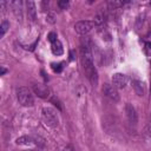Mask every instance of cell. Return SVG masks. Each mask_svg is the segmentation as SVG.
Listing matches in <instances>:
<instances>
[{
  "instance_id": "cell-3",
  "label": "cell",
  "mask_w": 151,
  "mask_h": 151,
  "mask_svg": "<svg viewBox=\"0 0 151 151\" xmlns=\"http://www.w3.org/2000/svg\"><path fill=\"white\" fill-rule=\"evenodd\" d=\"M41 116H42V119L45 122L46 125L51 126V127H57L58 124H59V118H58V114H57V111L52 107H42L41 110Z\"/></svg>"
},
{
  "instance_id": "cell-12",
  "label": "cell",
  "mask_w": 151,
  "mask_h": 151,
  "mask_svg": "<svg viewBox=\"0 0 151 151\" xmlns=\"http://www.w3.org/2000/svg\"><path fill=\"white\" fill-rule=\"evenodd\" d=\"M21 1H12L11 2V6H12V8H13V12H14V14H15V17L19 19V20H21V18H22V13H21Z\"/></svg>"
},
{
  "instance_id": "cell-14",
  "label": "cell",
  "mask_w": 151,
  "mask_h": 151,
  "mask_svg": "<svg viewBox=\"0 0 151 151\" xmlns=\"http://www.w3.org/2000/svg\"><path fill=\"white\" fill-rule=\"evenodd\" d=\"M126 2H127V1H122V0H110V1L107 2V5H109L110 9H116V8H118V7L124 6Z\"/></svg>"
},
{
  "instance_id": "cell-5",
  "label": "cell",
  "mask_w": 151,
  "mask_h": 151,
  "mask_svg": "<svg viewBox=\"0 0 151 151\" xmlns=\"http://www.w3.org/2000/svg\"><path fill=\"white\" fill-rule=\"evenodd\" d=\"M94 27V22L93 21H88V20H81V21H78L76 25H74V29L78 34L80 35H85L87 34L88 32L92 31V28Z\"/></svg>"
},
{
  "instance_id": "cell-11",
  "label": "cell",
  "mask_w": 151,
  "mask_h": 151,
  "mask_svg": "<svg viewBox=\"0 0 151 151\" xmlns=\"http://www.w3.org/2000/svg\"><path fill=\"white\" fill-rule=\"evenodd\" d=\"M132 87H133V90H134L136 94H138V96H144V93H145L144 84H143L140 80L133 79V80H132Z\"/></svg>"
},
{
  "instance_id": "cell-20",
  "label": "cell",
  "mask_w": 151,
  "mask_h": 151,
  "mask_svg": "<svg viewBox=\"0 0 151 151\" xmlns=\"http://www.w3.org/2000/svg\"><path fill=\"white\" fill-rule=\"evenodd\" d=\"M47 39H48V41H51V42L53 44L54 41L58 40V39H57V33H54V32H50L48 35H47Z\"/></svg>"
},
{
  "instance_id": "cell-22",
  "label": "cell",
  "mask_w": 151,
  "mask_h": 151,
  "mask_svg": "<svg viewBox=\"0 0 151 151\" xmlns=\"http://www.w3.org/2000/svg\"><path fill=\"white\" fill-rule=\"evenodd\" d=\"M46 20L48 21V22H51V24H54V15L53 14H51V13H48L47 14V17H46Z\"/></svg>"
},
{
  "instance_id": "cell-26",
  "label": "cell",
  "mask_w": 151,
  "mask_h": 151,
  "mask_svg": "<svg viewBox=\"0 0 151 151\" xmlns=\"http://www.w3.org/2000/svg\"><path fill=\"white\" fill-rule=\"evenodd\" d=\"M26 151H35V150H26Z\"/></svg>"
},
{
  "instance_id": "cell-17",
  "label": "cell",
  "mask_w": 151,
  "mask_h": 151,
  "mask_svg": "<svg viewBox=\"0 0 151 151\" xmlns=\"http://www.w3.org/2000/svg\"><path fill=\"white\" fill-rule=\"evenodd\" d=\"M51 66H52V70L54 72H57V73H59V72L63 71V64L61 63H58V64L53 63V64H51Z\"/></svg>"
},
{
  "instance_id": "cell-18",
  "label": "cell",
  "mask_w": 151,
  "mask_h": 151,
  "mask_svg": "<svg viewBox=\"0 0 151 151\" xmlns=\"http://www.w3.org/2000/svg\"><path fill=\"white\" fill-rule=\"evenodd\" d=\"M51 101H52V103H53V104H54L59 110H63V105H61L60 100H59L57 97H52V98H51Z\"/></svg>"
},
{
  "instance_id": "cell-27",
  "label": "cell",
  "mask_w": 151,
  "mask_h": 151,
  "mask_svg": "<svg viewBox=\"0 0 151 151\" xmlns=\"http://www.w3.org/2000/svg\"><path fill=\"white\" fill-rule=\"evenodd\" d=\"M150 6H151V1H150Z\"/></svg>"
},
{
  "instance_id": "cell-13",
  "label": "cell",
  "mask_w": 151,
  "mask_h": 151,
  "mask_svg": "<svg viewBox=\"0 0 151 151\" xmlns=\"http://www.w3.org/2000/svg\"><path fill=\"white\" fill-rule=\"evenodd\" d=\"M51 50H52V53H53L54 55H61V54L64 53L63 44H61L59 40H57V41H54V42L52 44V46H51Z\"/></svg>"
},
{
  "instance_id": "cell-8",
  "label": "cell",
  "mask_w": 151,
  "mask_h": 151,
  "mask_svg": "<svg viewBox=\"0 0 151 151\" xmlns=\"http://www.w3.org/2000/svg\"><path fill=\"white\" fill-rule=\"evenodd\" d=\"M125 112H126V117H127L130 124L136 125L137 124V120H138V117H137V112H136L134 106L132 104L127 103L126 106H125Z\"/></svg>"
},
{
  "instance_id": "cell-4",
  "label": "cell",
  "mask_w": 151,
  "mask_h": 151,
  "mask_svg": "<svg viewBox=\"0 0 151 151\" xmlns=\"http://www.w3.org/2000/svg\"><path fill=\"white\" fill-rule=\"evenodd\" d=\"M17 97H18L19 103L22 106H32L34 104L33 94H32V92L28 87H25V86L19 87L17 90Z\"/></svg>"
},
{
  "instance_id": "cell-19",
  "label": "cell",
  "mask_w": 151,
  "mask_h": 151,
  "mask_svg": "<svg viewBox=\"0 0 151 151\" xmlns=\"http://www.w3.org/2000/svg\"><path fill=\"white\" fill-rule=\"evenodd\" d=\"M58 6H59L61 9H66V8L70 6V2H68L67 0H61V1L58 2Z\"/></svg>"
},
{
  "instance_id": "cell-7",
  "label": "cell",
  "mask_w": 151,
  "mask_h": 151,
  "mask_svg": "<svg viewBox=\"0 0 151 151\" xmlns=\"http://www.w3.org/2000/svg\"><path fill=\"white\" fill-rule=\"evenodd\" d=\"M103 93H104L107 98L112 99L113 101H118V100H119L118 91H117V88H116L113 85H111V84H104V86H103Z\"/></svg>"
},
{
  "instance_id": "cell-9",
  "label": "cell",
  "mask_w": 151,
  "mask_h": 151,
  "mask_svg": "<svg viewBox=\"0 0 151 151\" xmlns=\"http://www.w3.org/2000/svg\"><path fill=\"white\" fill-rule=\"evenodd\" d=\"M33 91H34V93H35L38 97L44 98V99L48 98V96H50V90H48V87H47L46 85H44V84H34V85H33Z\"/></svg>"
},
{
  "instance_id": "cell-6",
  "label": "cell",
  "mask_w": 151,
  "mask_h": 151,
  "mask_svg": "<svg viewBox=\"0 0 151 151\" xmlns=\"http://www.w3.org/2000/svg\"><path fill=\"white\" fill-rule=\"evenodd\" d=\"M127 77L123 73H116L112 76V85L116 88H124L127 85Z\"/></svg>"
},
{
  "instance_id": "cell-10",
  "label": "cell",
  "mask_w": 151,
  "mask_h": 151,
  "mask_svg": "<svg viewBox=\"0 0 151 151\" xmlns=\"http://www.w3.org/2000/svg\"><path fill=\"white\" fill-rule=\"evenodd\" d=\"M26 7H27V13H28V17L32 21L35 20L37 18V9H35V2L34 1H26Z\"/></svg>"
},
{
  "instance_id": "cell-16",
  "label": "cell",
  "mask_w": 151,
  "mask_h": 151,
  "mask_svg": "<svg viewBox=\"0 0 151 151\" xmlns=\"http://www.w3.org/2000/svg\"><path fill=\"white\" fill-rule=\"evenodd\" d=\"M9 28V22L8 20H2L1 25H0V38H2L5 35V33L7 32V29Z\"/></svg>"
},
{
  "instance_id": "cell-23",
  "label": "cell",
  "mask_w": 151,
  "mask_h": 151,
  "mask_svg": "<svg viewBox=\"0 0 151 151\" xmlns=\"http://www.w3.org/2000/svg\"><path fill=\"white\" fill-rule=\"evenodd\" d=\"M64 151H76V150H74L73 145H71V144H70V145H67V146L64 149Z\"/></svg>"
},
{
  "instance_id": "cell-21",
  "label": "cell",
  "mask_w": 151,
  "mask_h": 151,
  "mask_svg": "<svg viewBox=\"0 0 151 151\" xmlns=\"http://www.w3.org/2000/svg\"><path fill=\"white\" fill-rule=\"evenodd\" d=\"M145 52H146V54L151 58V42H146V44H145Z\"/></svg>"
},
{
  "instance_id": "cell-2",
  "label": "cell",
  "mask_w": 151,
  "mask_h": 151,
  "mask_svg": "<svg viewBox=\"0 0 151 151\" xmlns=\"http://www.w3.org/2000/svg\"><path fill=\"white\" fill-rule=\"evenodd\" d=\"M18 145H33L38 147H44L46 144V140L38 134H29V136H22L15 140Z\"/></svg>"
},
{
  "instance_id": "cell-25",
  "label": "cell",
  "mask_w": 151,
  "mask_h": 151,
  "mask_svg": "<svg viewBox=\"0 0 151 151\" xmlns=\"http://www.w3.org/2000/svg\"><path fill=\"white\" fill-rule=\"evenodd\" d=\"M5 72H6V70H5V68H2V70H1V74H4Z\"/></svg>"
},
{
  "instance_id": "cell-15",
  "label": "cell",
  "mask_w": 151,
  "mask_h": 151,
  "mask_svg": "<svg viewBox=\"0 0 151 151\" xmlns=\"http://www.w3.org/2000/svg\"><path fill=\"white\" fill-rule=\"evenodd\" d=\"M94 26H98V27H101L104 24H105V15L103 13H98L96 17H94Z\"/></svg>"
},
{
  "instance_id": "cell-24",
  "label": "cell",
  "mask_w": 151,
  "mask_h": 151,
  "mask_svg": "<svg viewBox=\"0 0 151 151\" xmlns=\"http://www.w3.org/2000/svg\"><path fill=\"white\" fill-rule=\"evenodd\" d=\"M70 60H74V51L70 52Z\"/></svg>"
},
{
  "instance_id": "cell-1",
  "label": "cell",
  "mask_w": 151,
  "mask_h": 151,
  "mask_svg": "<svg viewBox=\"0 0 151 151\" xmlns=\"http://www.w3.org/2000/svg\"><path fill=\"white\" fill-rule=\"evenodd\" d=\"M80 53H81V63L85 71V74L90 83L96 86L98 84V73L93 64V54L91 48V41L88 38H83L80 42Z\"/></svg>"
}]
</instances>
